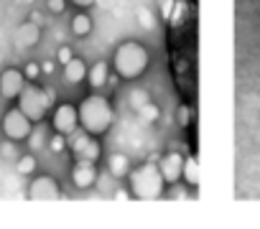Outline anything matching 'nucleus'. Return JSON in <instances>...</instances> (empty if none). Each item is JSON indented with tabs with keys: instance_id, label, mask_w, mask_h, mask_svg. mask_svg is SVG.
<instances>
[{
	"instance_id": "31",
	"label": "nucleus",
	"mask_w": 260,
	"mask_h": 229,
	"mask_svg": "<svg viewBox=\"0 0 260 229\" xmlns=\"http://www.w3.org/2000/svg\"><path fill=\"white\" fill-rule=\"evenodd\" d=\"M26 3H31V0H26Z\"/></svg>"
},
{
	"instance_id": "29",
	"label": "nucleus",
	"mask_w": 260,
	"mask_h": 229,
	"mask_svg": "<svg viewBox=\"0 0 260 229\" xmlns=\"http://www.w3.org/2000/svg\"><path fill=\"white\" fill-rule=\"evenodd\" d=\"M171 194H174L171 199H186V188H174Z\"/></svg>"
},
{
	"instance_id": "28",
	"label": "nucleus",
	"mask_w": 260,
	"mask_h": 229,
	"mask_svg": "<svg viewBox=\"0 0 260 229\" xmlns=\"http://www.w3.org/2000/svg\"><path fill=\"white\" fill-rule=\"evenodd\" d=\"M115 199L127 201V199H133V194H130V188H120V191H115Z\"/></svg>"
},
{
	"instance_id": "27",
	"label": "nucleus",
	"mask_w": 260,
	"mask_h": 229,
	"mask_svg": "<svg viewBox=\"0 0 260 229\" xmlns=\"http://www.w3.org/2000/svg\"><path fill=\"white\" fill-rule=\"evenodd\" d=\"M69 3H72V6H77L79 11H87L89 6H94V0H69Z\"/></svg>"
},
{
	"instance_id": "10",
	"label": "nucleus",
	"mask_w": 260,
	"mask_h": 229,
	"mask_svg": "<svg viewBox=\"0 0 260 229\" xmlns=\"http://www.w3.org/2000/svg\"><path fill=\"white\" fill-rule=\"evenodd\" d=\"M72 183L82 191L92 188L97 183V163L92 161H74L72 166Z\"/></svg>"
},
{
	"instance_id": "13",
	"label": "nucleus",
	"mask_w": 260,
	"mask_h": 229,
	"mask_svg": "<svg viewBox=\"0 0 260 229\" xmlns=\"http://www.w3.org/2000/svg\"><path fill=\"white\" fill-rule=\"evenodd\" d=\"M87 64L79 59V56H74L69 64H64V82L67 84H82V82H87Z\"/></svg>"
},
{
	"instance_id": "17",
	"label": "nucleus",
	"mask_w": 260,
	"mask_h": 229,
	"mask_svg": "<svg viewBox=\"0 0 260 229\" xmlns=\"http://www.w3.org/2000/svg\"><path fill=\"white\" fill-rule=\"evenodd\" d=\"M16 171H18V176H34L36 173V156H18Z\"/></svg>"
},
{
	"instance_id": "20",
	"label": "nucleus",
	"mask_w": 260,
	"mask_h": 229,
	"mask_svg": "<svg viewBox=\"0 0 260 229\" xmlns=\"http://www.w3.org/2000/svg\"><path fill=\"white\" fill-rule=\"evenodd\" d=\"M148 102H151V94L146 89H133V92H130V107H133V109H141Z\"/></svg>"
},
{
	"instance_id": "26",
	"label": "nucleus",
	"mask_w": 260,
	"mask_h": 229,
	"mask_svg": "<svg viewBox=\"0 0 260 229\" xmlns=\"http://www.w3.org/2000/svg\"><path fill=\"white\" fill-rule=\"evenodd\" d=\"M67 3H69V0H46V11L59 16V13L67 11Z\"/></svg>"
},
{
	"instance_id": "6",
	"label": "nucleus",
	"mask_w": 260,
	"mask_h": 229,
	"mask_svg": "<svg viewBox=\"0 0 260 229\" xmlns=\"http://www.w3.org/2000/svg\"><path fill=\"white\" fill-rule=\"evenodd\" d=\"M51 125H54V133H61V135H69L79 128V112L74 104L64 102V104H56L54 112H51Z\"/></svg>"
},
{
	"instance_id": "11",
	"label": "nucleus",
	"mask_w": 260,
	"mask_h": 229,
	"mask_svg": "<svg viewBox=\"0 0 260 229\" xmlns=\"http://www.w3.org/2000/svg\"><path fill=\"white\" fill-rule=\"evenodd\" d=\"M39 41H41V26L34 23L31 18L16 28V44H18L21 49H34Z\"/></svg>"
},
{
	"instance_id": "23",
	"label": "nucleus",
	"mask_w": 260,
	"mask_h": 229,
	"mask_svg": "<svg viewBox=\"0 0 260 229\" xmlns=\"http://www.w3.org/2000/svg\"><path fill=\"white\" fill-rule=\"evenodd\" d=\"M74 59V51H72V46H59L56 49V61L64 66V64H69Z\"/></svg>"
},
{
	"instance_id": "14",
	"label": "nucleus",
	"mask_w": 260,
	"mask_h": 229,
	"mask_svg": "<svg viewBox=\"0 0 260 229\" xmlns=\"http://www.w3.org/2000/svg\"><path fill=\"white\" fill-rule=\"evenodd\" d=\"M130 168H133V163H130V158L125 153H112L107 156V173L115 176V178H127Z\"/></svg>"
},
{
	"instance_id": "8",
	"label": "nucleus",
	"mask_w": 260,
	"mask_h": 229,
	"mask_svg": "<svg viewBox=\"0 0 260 229\" xmlns=\"http://www.w3.org/2000/svg\"><path fill=\"white\" fill-rule=\"evenodd\" d=\"M28 84L23 69H6V71H0V97H6V99H18V94L23 92V87Z\"/></svg>"
},
{
	"instance_id": "12",
	"label": "nucleus",
	"mask_w": 260,
	"mask_h": 229,
	"mask_svg": "<svg viewBox=\"0 0 260 229\" xmlns=\"http://www.w3.org/2000/svg\"><path fill=\"white\" fill-rule=\"evenodd\" d=\"M110 71H112V69H110L107 61H97V64H92V66L87 69V84H89V89H92V92L105 89L107 82H110V77H112Z\"/></svg>"
},
{
	"instance_id": "3",
	"label": "nucleus",
	"mask_w": 260,
	"mask_h": 229,
	"mask_svg": "<svg viewBox=\"0 0 260 229\" xmlns=\"http://www.w3.org/2000/svg\"><path fill=\"white\" fill-rule=\"evenodd\" d=\"M127 183H130L127 188H130V194H133V199H141V201H153V199L164 196V191H166V181L158 171L156 158L146 161L138 168H130Z\"/></svg>"
},
{
	"instance_id": "2",
	"label": "nucleus",
	"mask_w": 260,
	"mask_h": 229,
	"mask_svg": "<svg viewBox=\"0 0 260 229\" xmlns=\"http://www.w3.org/2000/svg\"><path fill=\"white\" fill-rule=\"evenodd\" d=\"M77 112H79V128H84L89 135H105L110 128H112V123H115V109H112V104H110V99L105 97V94H87L82 102H79V107H77Z\"/></svg>"
},
{
	"instance_id": "22",
	"label": "nucleus",
	"mask_w": 260,
	"mask_h": 229,
	"mask_svg": "<svg viewBox=\"0 0 260 229\" xmlns=\"http://www.w3.org/2000/svg\"><path fill=\"white\" fill-rule=\"evenodd\" d=\"M0 153H3L6 161H18V150H16V140H8L3 143V148H0Z\"/></svg>"
},
{
	"instance_id": "25",
	"label": "nucleus",
	"mask_w": 260,
	"mask_h": 229,
	"mask_svg": "<svg viewBox=\"0 0 260 229\" xmlns=\"http://www.w3.org/2000/svg\"><path fill=\"white\" fill-rule=\"evenodd\" d=\"M23 74H26V79H28V82H36V79L41 77V64H36V61H31V64H26V69H23Z\"/></svg>"
},
{
	"instance_id": "30",
	"label": "nucleus",
	"mask_w": 260,
	"mask_h": 229,
	"mask_svg": "<svg viewBox=\"0 0 260 229\" xmlns=\"http://www.w3.org/2000/svg\"><path fill=\"white\" fill-rule=\"evenodd\" d=\"M41 71H54V64H51V61H44V64H41Z\"/></svg>"
},
{
	"instance_id": "21",
	"label": "nucleus",
	"mask_w": 260,
	"mask_h": 229,
	"mask_svg": "<svg viewBox=\"0 0 260 229\" xmlns=\"http://www.w3.org/2000/svg\"><path fill=\"white\" fill-rule=\"evenodd\" d=\"M49 150H51V153H64V150H67V135H61V133L51 135V140H49Z\"/></svg>"
},
{
	"instance_id": "9",
	"label": "nucleus",
	"mask_w": 260,
	"mask_h": 229,
	"mask_svg": "<svg viewBox=\"0 0 260 229\" xmlns=\"http://www.w3.org/2000/svg\"><path fill=\"white\" fill-rule=\"evenodd\" d=\"M158 171H161V176H164L166 186L179 183V181H181V171H184V156H181V153H176V150H171V153L161 156V158H158Z\"/></svg>"
},
{
	"instance_id": "1",
	"label": "nucleus",
	"mask_w": 260,
	"mask_h": 229,
	"mask_svg": "<svg viewBox=\"0 0 260 229\" xmlns=\"http://www.w3.org/2000/svg\"><path fill=\"white\" fill-rule=\"evenodd\" d=\"M148 66H151V54L143 44H138V41L117 44V49L112 54V69H115L117 79L136 82L148 71Z\"/></svg>"
},
{
	"instance_id": "19",
	"label": "nucleus",
	"mask_w": 260,
	"mask_h": 229,
	"mask_svg": "<svg viewBox=\"0 0 260 229\" xmlns=\"http://www.w3.org/2000/svg\"><path fill=\"white\" fill-rule=\"evenodd\" d=\"M138 114H141V118H143L146 123H158V120H161V107L151 99L148 104H143V107L138 109Z\"/></svg>"
},
{
	"instance_id": "7",
	"label": "nucleus",
	"mask_w": 260,
	"mask_h": 229,
	"mask_svg": "<svg viewBox=\"0 0 260 229\" xmlns=\"http://www.w3.org/2000/svg\"><path fill=\"white\" fill-rule=\"evenodd\" d=\"M28 199L31 201H54L61 199V186L54 176H36L28 183Z\"/></svg>"
},
{
	"instance_id": "24",
	"label": "nucleus",
	"mask_w": 260,
	"mask_h": 229,
	"mask_svg": "<svg viewBox=\"0 0 260 229\" xmlns=\"http://www.w3.org/2000/svg\"><path fill=\"white\" fill-rule=\"evenodd\" d=\"M176 120H179L181 128H189V123H191V107H189V104H181V107H179V118H176Z\"/></svg>"
},
{
	"instance_id": "16",
	"label": "nucleus",
	"mask_w": 260,
	"mask_h": 229,
	"mask_svg": "<svg viewBox=\"0 0 260 229\" xmlns=\"http://www.w3.org/2000/svg\"><path fill=\"white\" fill-rule=\"evenodd\" d=\"M92 28H94V21H92V16L89 13H77L74 18H72V33L77 36V39H87L89 33H92Z\"/></svg>"
},
{
	"instance_id": "15",
	"label": "nucleus",
	"mask_w": 260,
	"mask_h": 229,
	"mask_svg": "<svg viewBox=\"0 0 260 229\" xmlns=\"http://www.w3.org/2000/svg\"><path fill=\"white\" fill-rule=\"evenodd\" d=\"M181 181H184L189 188H197V186H199V181H202V168H199V161H197L194 156H184Z\"/></svg>"
},
{
	"instance_id": "4",
	"label": "nucleus",
	"mask_w": 260,
	"mask_h": 229,
	"mask_svg": "<svg viewBox=\"0 0 260 229\" xmlns=\"http://www.w3.org/2000/svg\"><path fill=\"white\" fill-rule=\"evenodd\" d=\"M18 107L23 114H28L31 123H41L46 118V112L51 107V92L41 89L36 84H26L23 92L18 94Z\"/></svg>"
},
{
	"instance_id": "18",
	"label": "nucleus",
	"mask_w": 260,
	"mask_h": 229,
	"mask_svg": "<svg viewBox=\"0 0 260 229\" xmlns=\"http://www.w3.org/2000/svg\"><path fill=\"white\" fill-rule=\"evenodd\" d=\"M138 23L146 28V31H153L158 26V13H153L151 8H138Z\"/></svg>"
},
{
	"instance_id": "5",
	"label": "nucleus",
	"mask_w": 260,
	"mask_h": 229,
	"mask_svg": "<svg viewBox=\"0 0 260 229\" xmlns=\"http://www.w3.org/2000/svg\"><path fill=\"white\" fill-rule=\"evenodd\" d=\"M0 133H3L8 140L21 143V140H28V135L34 133V123L28 120V114H23L21 107L16 104V107L6 109L3 120H0Z\"/></svg>"
}]
</instances>
